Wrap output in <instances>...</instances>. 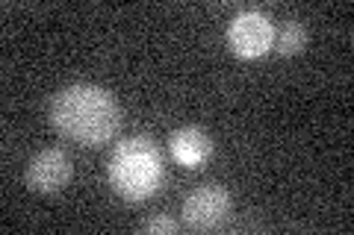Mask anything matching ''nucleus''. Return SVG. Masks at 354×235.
Returning a JSON list of instances; mask_svg holds the SVG:
<instances>
[{
    "label": "nucleus",
    "mask_w": 354,
    "mask_h": 235,
    "mask_svg": "<svg viewBox=\"0 0 354 235\" xmlns=\"http://www.w3.org/2000/svg\"><path fill=\"white\" fill-rule=\"evenodd\" d=\"M272 48L278 50L281 56H295L307 48V30L301 21H283L281 30L274 32V41Z\"/></svg>",
    "instance_id": "obj_7"
},
{
    "label": "nucleus",
    "mask_w": 354,
    "mask_h": 235,
    "mask_svg": "<svg viewBox=\"0 0 354 235\" xmlns=\"http://www.w3.org/2000/svg\"><path fill=\"white\" fill-rule=\"evenodd\" d=\"M71 180V156L59 147L36 153L27 165V185L39 194H57Z\"/></svg>",
    "instance_id": "obj_5"
},
{
    "label": "nucleus",
    "mask_w": 354,
    "mask_h": 235,
    "mask_svg": "<svg viewBox=\"0 0 354 235\" xmlns=\"http://www.w3.org/2000/svg\"><path fill=\"white\" fill-rule=\"evenodd\" d=\"M234 200L225 185H201L186 197L183 203V223L189 229H216L230 218Z\"/></svg>",
    "instance_id": "obj_3"
},
{
    "label": "nucleus",
    "mask_w": 354,
    "mask_h": 235,
    "mask_svg": "<svg viewBox=\"0 0 354 235\" xmlns=\"http://www.w3.org/2000/svg\"><path fill=\"white\" fill-rule=\"evenodd\" d=\"M106 180L118 197L127 203H145L160 194L165 183L162 153L148 136H130L113 147L106 165Z\"/></svg>",
    "instance_id": "obj_2"
},
{
    "label": "nucleus",
    "mask_w": 354,
    "mask_h": 235,
    "mask_svg": "<svg viewBox=\"0 0 354 235\" xmlns=\"http://www.w3.org/2000/svg\"><path fill=\"white\" fill-rule=\"evenodd\" d=\"M272 41H274L272 21L263 12H257V9L239 12L227 24V44L236 56H242V59H257V56H263L272 48Z\"/></svg>",
    "instance_id": "obj_4"
},
{
    "label": "nucleus",
    "mask_w": 354,
    "mask_h": 235,
    "mask_svg": "<svg viewBox=\"0 0 354 235\" xmlns=\"http://www.w3.org/2000/svg\"><path fill=\"white\" fill-rule=\"evenodd\" d=\"M50 124L68 141L86 144V147H101V144L115 139L121 127V109L106 88L77 83L62 88L53 97Z\"/></svg>",
    "instance_id": "obj_1"
},
{
    "label": "nucleus",
    "mask_w": 354,
    "mask_h": 235,
    "mask_svg": "<svg viewBox=\"0 0 354 235\" xmlns=\"http://www.w3.org/2000/svg\"><path fill=\"white\" fill-rule=\"evenodd\" d=\"M177 229V221L174 218H169V215H160V218H151L148 223H145V232H174Z\"/></svg>",
    "instance_id": "obj_8"
},
{
    "label": "nucleus",
    "mask_w": 354,
    "mask_h": 235,
    "mask_svg": "<svg viewBox=\"0 0 354 235\" xmlns=\"http://www.w3.org/2000/svg\"><path fill=\"white\" fill-rule=\"evenodd\" d=\"M171 156L183 167H201L213 156V136L204 127H180L169 139Z\"/></svg>",
    "instance_id": "obj_6"
}]
</instances>
